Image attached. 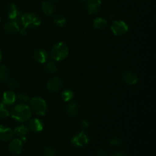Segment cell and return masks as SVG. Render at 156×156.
Instances as JSON below:
<instances>
[{"mask_svg":"<svg viewBox=\"0 0 156 156\" xmlns=\"http://www.w3.org/2000/svg\"><path fill=\"white\" fill-rule=\"evenodd\" d=\"M32 111L30 107L24 104L15 105L11 110V116L15 120L21 123L27 121L31 117Z\"/></svg>","mask_w":156,"mask_h":156,"instance_id":"6da1fadb","label":"cell"},{"mask_svg":"<svg viewBox=\"0 0 156 156\" xmlns=\"http://www.w3.org/2000/svg\"><path fill=\"white\" fill-rule=\"evenodd\" d=\"M23 25V29L21 30L22 34H27V29H34L41 24V21L39 17L34 13H27L22 15L19 19Z\"/></svg>","mask_w":156,"mask_h":156,"instance_id":"7a4b0ae2","label":"cell"},{"mask_svg":"<svg viewBox=\"0 0 156 156\" xmlns=\"http://www.w3.org/2000/svg\"><path fill=\"white\" fill-rule=\"evenodd\" d=\"M69 54L68 47L64 43L55 44L50 51V57L54 61H62L67 57Z\"/></svg>","mask_w":156,"mask_h":156,"instance_id":"3957f363","label":"cell"},{"mask_svg":"<svg viewBox=\"0 0 156 156\" xmlns=\"http://www.w3.org/2000/svg\"><path fill=\"white\" fill-rule=\"evenodd\" d=\"M30 110L37 115H44L47 111V104L41 98H33L30 100Z\"/></svg>","mask_w":156,"mask_h":156,"instance_id":"277c9868","label":"cell"},{"mask_svg":"<svg viewBox=\"0 0 156 156\" xmlns=\"http://www.w3.org/2000/svg\"><path fill=\"white\" fill-rule=\"evenodd\" d=\"M89 143V139L83 130L71 140V143L76 148L86 147Z\"/></svg>","mask_w":156,"mask_h":156,"instance_id":"5b68a950","label":"cell"},{"mask_svg":"<svg viewBox=\"0 0 156 156\" xmlns=\"http://www.w3.org/2000/svg\"><path fill=\"white\" fill-rule=\"evenodd\" d=\"M111 29L115 36H121L127 32L128 25L123 21H114L111 24Z\"/></svg>","mask_w":156,"mask_h":156,"instance_id":"8992f818","label":"cell"},{"mask_svg":"<svg viewBox=\"0 0 156 156\" xmlns=\"http://www.w3.org/2000/svg\"><path fill=\"white\" fill-rule=\"evenodd\" d=\"M101 5V0H87L85 8L89 15H94L100 10Z\"/></svg>","mask_w":156,"mask_h":156,"instance_id":"52a82bcc","label":"cell"},{"mask_svg":"<svg viewBox=\"0 0 156 156\" xmlns=\"http://www.w3.org/2000/svg\"><path fill=\"white\" fill-rule=\"evenodd\" d=\"M23 142L20 139H15L12 140L9 146V152L13 155H19L23 149Z\"/></svg>","mask_w":156,"mask_h":156,"instance_id":"ba28073f","label":"cell"},{"mask_svg":"<svg viewBox=\"0 0 156 156\" xmlns=\"http://www.w3.org/2000/svg\"><path fill=\"white\" fill-rule=\"evenodd\" d=\"M62 80L59 77H54L50 79L47 83V89L53 92H56L61 89L62 86Z\"/></svg>","mask_w":156,"mask_h":156,"instance_id":"9c48e42d","label":"cell"},{"mask_svg":"<svg viewBox=\"0 0 156 156\" xmlns=\"http://www.w3.org/2000/svg\"><path fill=\"white\" fill-rule=\"evenodd\" d=\"M123 81L129 85H135L138 82V76L133 72L125 70L122 74Z\"/></svg>","mask_w":156,"mask_h":156,"instance_id":"30bf717a","label":"cell"},{"mask_svg":"<svg viewBox=\"0 0 156 156\" xmlns=\"http://www.w3.org/2000/svg\"><path fill=\"white\" fill-rule=\"evenodd\" d=\"M21 15L22 14L20 12L19 9L15 6V5H9V8H8V16H9V19H11L12 21H16V20L20 19Z\"/></svg>","mask_w":156,"mask_h":156,"instance_id":"8fae6325","label":"cell"},{"mask_svg":"<svg viewBox=\"0 0 156 156\" xmlns=\"http://www.w3.org/2000/svg\"><path fill=\"white\" fill-rule=\"evenodd\" d=\"M14 132L12 129L0 126V140L3 142L9 141L13 137Z\"/></svg>","mask_w":156,"mask_h":156,"instance_id":"7c38bea8","label":"cell"},{"mask_svg":"<svg viewBox=\"0 0 156 156\" xmlns=\"http://www.w3.org/2000/svg\"><path fill=\"white\" fill-rule=\"evenodd\" d=\"M16 101V95L12 91H8L3 94L2 102L5 106H10L13 105Z\"/></svg>","mask_w":156,"mask_h":156,"instance_id":"4fadbf2b","label":"cell"},{"mask_svg":"<svg viewBox=\"0 0 156 156\" xmlns=\"http://www.w3.org/2000/svg\"><path fill=\"white\" fill-rule=\"evenodd\" d=\"M29 128H30V130L34 133L41 132V131L43 130V128H44V123L39 119H32L29 122Z\"/></svg>","mask_w":156,"mask_h":156,"instance_id":"5bb4252c","label":"cell"},{"mask_svg":"<svg viewBox=\"0 0 156 156\" xmlns=\"http://www.w3.org/2000/svg\"><path fill=\"white\" fill-rule=\"evenodd\" d=\"M34 56V59H36L37 62H40V63H45L48 59L47 53L42 49H38V50H35Z\"/></svg>","mask_w":156,"mask_h":156,"instance_id":"9a60e30c","label":"cell"},{"mask_svg":"<svg viewBox=\"0 0 156 156\" xmlns=\"http://www.w3.org/2000/svg\"><path fill=\"white\" fill-rule=\"evenodd\" d=\"M4 29L8 34H14L20 30L19 26L17 21H11L6 23L4 26Z\"/></svg>","mask_w":156,"mask_h":156,"instance_id":"2e32d148","label":"cell"},{"mask_svg":"<svg viewBox=\"0 0 156 156\" xmlns=\"http://www.w3.org/2000/svg\"><path fill=\"white\" fill-rule=\"evenodd\" d=\"M41 9H42V11L44 13V15H47V16H50V15H53V13L55 11L54 5L50 1H44L43 2L42 6H41Z\"/></svg>","mask_w":156,"mask_h":156,"instance_id":"e0dca14e","label":"cell"},{"mask_svg":"<svg viewBox=\"0 0 156 156\" xmlns=\"http://www.w3.org/2000/svg\"><path fill=\"white\" fill-rule=\"evenodd\" d=\"M14 133L17 136L19 137L20 140L23 142V140H25L26 136L28 133V128H27L24 125H21V126H19L15 128V130H14Z\"/></svg>","mask_w":156,"mask_h":156,"instance_id":"ac0fdd59","label":"cell"},{"mask_svg":"<svg viewBox=\"0 0 156 156\" xmlns=\"http://www.w3.org/2000/svg\"><path fill=\"white\" fill-rule=\"evenodd\" d=\"M67 114L71 117H75L79 113V105L76 102H71L67 106Z\"/></svg>","mask_w":156,"mask_h":156,"instance_id":"d6986e66","label":"cell"},{"mask_svg":"<svg viewBox=\"0 0 156 156\" xmlns=\"http://www.w3.org/2000/svg\"><path fill=\"white\" fill-rule=\"evenodd\" d=\"M10 79V72L5 66H0V81L8 82Z\"/></svg>","mask_w":156,"mask_h":156,"instance_id":"ffe728a7","label":"cell"},{"mask_svg":"<svg viewBox=\"0 0 156 156\" xmlns=\"http://www.w3.org/2000/svg\"><path fill=\"white\" fill-rule=\"evenodd\" d=\"M108 25V21L106 19L103 18H97L94 20V27L96 29L101 30L106 27Z\"/></svg>","mask_w":156,"mask_h":156,"instance_id":"44dd1931","label":"cell"},{"mask_svg":"<svg viewBox=\"0 0 156 156\" xmlns=\"http://www.w3.org/2000/svg\"><path fill=\"white\" fill-rule=\"evenodd\" d=\"M53 21H54L55 24L59 27H62L66 25V20L62 16V15H57L54 17L53 18Z\"/></svg>","mask_w":156,"mask_h":156,"instance_id":"7402d4cb","label":"cell"},{"mask_svg":"<svg viewBox=\"0 0 156 156\" xmlns=\"http://www.w3.org/2000/svg\"><path fill=\"white\" fill-rule=\"evenodd\" d=\"M73 97H74V93L71 90L66 89L62 91L61 94V98L64 101H69L73 98Z\"/></svg>","mask_w":156,"mask_h":156,"instance_id":"603a6c76","label":"cell"},{"mask_svg":"<svg viewBox=\"0 0 156 156\" xmlns=\"http://www.w3.org/2000/svg\"><path fill=\"white\" fill-rule=\"evenodd\" d=\"M46 71L50 74H53L57 71V67H56V63L53 61L49 62L46 66Z\"/></svg>","mask_w":156,"mask_h":156,"instance_id":"cb8c5ba5","label":"cell"},{"mask_svg":"<svg viewBox=\"0 0 156 156\" xmlns=\"http://www.w3.org/2000/svg\"><path fill=\"white\" fill-rule=\"evenodd\" d=\"M9 112L3 103H0V118H6L9 116Z\"/></svg>","mask_w":156,"mask_h":156,"instance_id":"d4e9b609","label":"cell"},{"mask_svg":"<svg viewBox=\"0 0 156 156\" xmlns=\"http://www.w3.org/2000/svg\"><path fill=\"white\" fill-rule=\"evenodd\" d=\"M44 156H56V151L52 147H47L45 148L44 151Z\"/></svg>","mask_w":156,"mask_h":156,"instance_id":"484cf974","label":"cell"},{"mask_svg":"<svg viewBox=\"0 0 156 156\" xmlns=\"http://www.w3.org/2000/svg\"><path fill=\"white\" fill-rule=\"evenodd\" d=\"M111 145L112 146H114V147H119V146H121L122 142L121 140H120L119 137H114L111 140V142H110Z\"/></svg>","mask_w":156,"mask_h":156,"instance_id":"4316f807","label":"cell"},{"mask_svg":"<svg viewBox=\"0 0 156 156\" xmlns=\"http://www.w3.org/2000/svg\"><path fill=\"white\" fill-rule=\"evenodd\" d=\"M20 102H22V103H26L29 101V96L27 94H26L25 93H20L18 95V97L16 98Z\"/></svg>","mask_w":156,"mask_h":156,"instance_id":"83f0119b","label":"cell"},{"mask_svg":"<svg viewBox=\"0 0 156 156\" xmlns=\"http://www.w3.org/2000/svg\"><path fill=\"white\" fill-rule=\"evenodd\" d=\"M8 86H9L10 89H15L18 86V82L15 80H9L8 81Z\"/></svg>","mask_w":156,"mask_h":156,"instance_id":"f1b7e54d","label":"cell"},{"mask_svg":"<svg viewBox=\"0 0 156 156\" xmlns=\"http://www.w3.org/2000/svg\"><path fill=\"white\" fill-rule=\"evenodd\" d=\"M88 126H89V122H88V120L84 119V120H82V121H81L80 128L82 129V130L84 131L85 129H86Z\"/></svg>","mask_w":156,"mask_h":156,"instance_id":"f546056e","label":"cell"},{"mask_svg":"<svg viewBox=\"0 0 156 156\" xmlns=\"http://www.w3.org/2000/svg\"><path fill=\"white\" fill-rule=\"evenodd\" d=\"M111 156H126V153L123 151H116L111 154Z\"/></svg>","mask_w":156,"mask_h":156,"instance_id":"4dcf8cb0","label":"cell"},{"mask_svg":"<svg viewBox=\"0 0 156 156\" xmlns=\"http://www.w3.org/2000/svg\"><path fill=\"white\" fill-rule=\"evenodd\" d=\"M97 156H107L106 151H105L104 149H98L97 152Z\"/></svg>","mask_w":156,"mask_h":156,"instance_id":"1f68e13d","label":"cell"},{"mask_svg":"<svg viewBox=\"0 0 156 156\" xmlns=\"http://www.w3.org/2000/svg\"><path fill=\"white\" fill-rule=\"evenodd\" d=\"M2 53H1V51H0V62H1V60H2Z\"/></svg>","mask_w":156,"mask_h":156,"instance_id":"d6a6232c","label":"cell"},{"mask_svg":"<svg viewBox=\"0 0 156 156\" xmlns=\"http://www.w3.org/2000/svg\"><path fill=\"white\" fill-rule=\"evenodd\" d=\"M78 1H79V2H85V0H78Z\"/></svg>","mask_w":156,"mask_h":156,"instance_id":"836d02e7","label":"cell"},{"mask_svg":"<svg viewBox=\"0 0 156 156\" xmlns=\"http://www.w3.org/2000/svg\"><path fill=\"white\" fill-rule=\"evenodd\" d=\"M52 1H53V2H56V1H59V0H52Z\"/></svg>","mask_w":156,"mask_h":156,"instance_id":"e575fe53","label":"cell"},{"mask_svg":"<svg viewBox=\"0 0 156 156\" xmlns=\"http://www.w3.org/2000/svg\"><path fill=\"white\" fill-rule=\"evenodd\" d=\"M0 21H1V20H0Z\"/></svg>","mask_w":156,"mask_h":156,"instance_id":"d590c367","label":"cell"}]
</instances>
